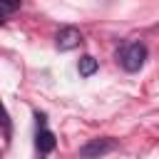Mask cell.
<instances>
[{
	"mask_svg": "<svg viewBox=\"0 0 159 159\" xmlns=\"http://www.w3.org/2000/svg\"><path fill=\"white\" fill-rule=\"evenodd\" d=\"M144 60H147V47L144 42H127L119 52V65L127 70V72H139L144 67Z\"/></svg>",
	"mask_w": 159,
	"mask_h": 159,
	"instance_id": "obj_1",
	"label": "cell"
},
{
	"mask_svg": "<svg viewBox=\"0 0 159 159\" xmlns=\"http://www.w3.org/2000/svg\"><path fill=\"white\" fill-rule=\"evenodd\" d=\"M112 149H117V142L109 139V137H102V139L87 142V144L80 149V157H82V159H99V157H104V154L112 152Z\"/></svg>",
	"mask_w": 159,
	"mask_h": 159,
	"instance_id": "obj_2",
	"label": "cell"
},
{
	"mask_svg": "<svg viewBox=\"0 0 159 159\" xmlns=\"http://www.w3.org/2000/svg\"><path fill=\"white\" fill-rule=\"evenodd\" d=\"M80 42H82V32L77 27H62L57 32V50H62V52L80 47Z\"/></svg>",
	"mask_w": 159,
	"mask_h": 159,
	"instance_id": "obj_3",
	"label": "cell"
},
{
	"mask_svg": "<svg viewBox=\"0 0 159 159\" xmlns=\"http://www.w3.org/2000/svg\"><path fill=\"white\" fill-rule=\"evenodd\" d=\"M35 144H37V152H40V154H50L57 142H55V134H52L50 129H40L37 137H35Z\"/></svg>",
	"mask_w": 159,
	"mask_h": 159,
	"instance_id": "obj_4",
	"label": "cell"
},
{
	"mask_svg": "<svg viewBox=\"0 0 159 159\" xmlns=\"http://www.w3.org/2000/svg\"><path fill=\"white\" fill-rule=\"evenodd\" d=\"M97 70H99V62H97L92 55H84V57H80V62H77V72H80L82 77H92Z\"/></svg>",
	"mask_w": 159,
	"mask_h": 159,
	"instance_id": "obj_5",
	"label": "cell"
},
{
	"mask_svg": "<svg viewBox=\"0 0 159 159\" xmlns=\"http://www.w3.org/2000/svg\"><path fill=\"white\" fill-rule=\"evenodd\" d=\"M0 124H2V129H5V134H10V117H7V112H5V107H2V102H0Z\"/></svg>",
	"mask_w": 159,
	"mask_h": 159,
	"instance_id": "obj_6",
	"label": "cell"
},
{
	"mask_svg": "<svg viewBox=\"0 0 159 159\" xmlns=\"http://www.w3.org/2000/svg\"><path fill=\"white\" fill-rule=\"evenodd\" d=\"M17 7H20V2H2V0H0V10H2V12H12V10H17Z\"/></svg>",
	"mask_w": 159,
	"mask_h": 159,
	"instance_id": "obj_7",
	"label": "cell"
},
{
	"mask_svg": "<svg viewBox=\"0 0 159 159\" xmlns=\"http://www.w3.org/2000/svg\"><path fill=\"white\" fill-rule=\"evenodd\" d=\"M2 22H5V12L0 10V25H2Z\"/></svg>",
	"mask_w": 159,
	"mask_h": 159,
	"instance_id": "obj_8",
	"label": "cell"
}]
</instances>
